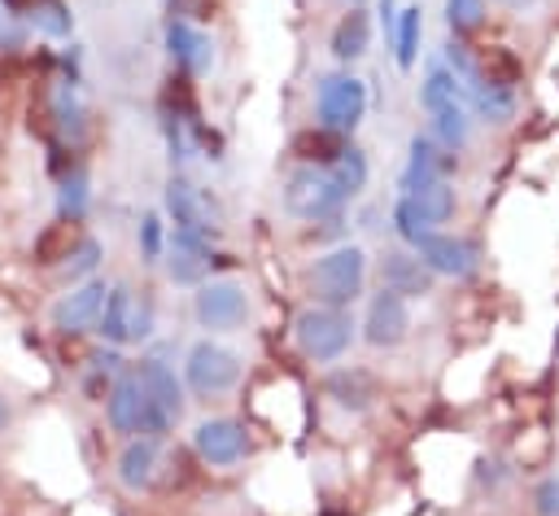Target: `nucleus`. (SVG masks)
<instances>
[{
    "instance_id": "nucleus-1",
    "label": "nucleus",
    "mask_w": 559,
    "mask_h": 516,
    "mask_svg": "<svg viewBox=\"0 0 559 516\" xmlns=\"http://www.w3.org/2000/svg\"><path fill=\"white\" fill-rule=\"evenodd\" d=\"M367 254L358 245H336L310 267V293L319 306H349L362 293Z\"/></svg>"
},
{
    "instance_id": "nucleus-2",
    "label": "nucleus",
    "mask_w": 559,
    "mask_h": 516,
    "mask_svg": "<svg viewBox=\"0 0 559 516\" xmlns=\"http://www.w3.org/2000/svg\"><path fill=\"white\" fill-rule=\"evenodd\" d=\"M105 407H109V424L118 429V433H140V437H162V433H170V415L144 394V385L135 380V372H122L118 380H114V389H109V398H105Z\"/></svg>"
},
{
    "instance_id": "nucleus-3",
    "label": "nucleus",
    "mask_w": 559,
    "mask_h": 516,
    "mask_svg": "<svg viewBox=\"0 0 559 516\" xmlns=\"http://www.w3.org/2000/svg\"><path fill=\"white\" fill-rule=\"evenodd\" d=\"M345 201H349V192L341 188V179L328 166H297L284 184V206L297 219H332V214H341Z\"/></svg>"
},
{
    "instance_id": "nucleus-4",
    "label": "nucleus",
    "mask_w": 559,
    "mask_h": 516,
    "mask_svg": "<svg viewBox=\"0 0 559 516\" xmlns=\"http://www.w3.org/2000/svg\"><path fill=\"white\" fill-rule=\"evenodd\" d=\"M349 341H354V319L345 315V306H310L297 315V345L306 359L332 363L349 350Z\"/></svg>"
},
{
    "instance_id": "nucleus-5",
    "label": "nucleus",
    "mask_w": 559,
    "mask_h": 516,
    "mask_svg": "<svg viewBox=\"0 0 559 516\" xmlns=\"http://www.w3.org/2000/svg\"><path fill=\"white\" fill-rule=\"evenodd\" d=\"M367 109V87L354 79V74H323L319 87H314V114H319V127H332V131H354L358 118Z\"/></svg>"
},
{
    "instance_id": "nucleus-6",
    "label": "nucleus",
    "mask_w": 559,
    "mask_h": 516,
    "mask_svg": "<svg viewBox=\"0 0 559 516\" xmlns=\"http://www.w3.org/2000/svg\"><path fill=\"white\" fill-rule=\"evenodd\" d=\"M188 385L197 394H223L240 380V359L227 350V345H214V341H197L188 350Z\"/></svg>"
},
{
    "instance_id": "nucleus-7",
    "label": "nucleus",
    "mask_w": 559,
    "mask_h": 516,
    "mask_svg": "<svg viewBox=\"0 0 559 516\" xmlns=\"http://www.w3.org/2000/svg\"><path fill=\"white\" fill-rule=\"evenodd\" d=\"M166 210H170V219H175L179 232H192V236H205V241L218 236V210H214V201L201 188H192L183 175H175L166 184Z\"/></svg>"
},
{
    "instance_id": "nucleus-8",
    "label": "nucleus",
    "mask_w": 559,
    "mask_h": 516,
    "mask_svg": "<svg viewBox=\"0 0 559 516\" xmlns=\"http://www.w3.org/2000/svg\"><path fill=\"white\" fill-rule=\"evenodd\" d=\"M415 258L432 275H472L476 271V249L459 236H445V232H424L415 241Z\"/></svg>"
},
{
    "instance_id": "nucleus-9",
    "label": "nucleus",
    "mask_w": 559,
    "mask_h": 516,
    "mask_svg": "<svg viewBox=\"0 0 559 516\" xmlns=\"http://www.w3.org/2000/svg\"><path fill=\"white\" fill-rule=\"evenodd\" d=\"M192 446H197V455H201L205 464L227 468V464L245 459L249 433H245V424H236V420H201L197 433H192Z\"/></svg>"
},
{
    "instance_id": "nucleus-10",
    "label": "nucleus",
    "mask_w": 559,
    "mask_h": 516,
    "mask_svg": "<svg viewBox=\"0 0 559 516\" xmlns=\"http://www.w3.org/2000/svg\"><path fill=\"white\" fill-rule=\"evenodd\" d=\"M245 310H249V302L236 280H210L197 289V319L205 328H236L245 319Z\"/></svg>"
},
{
    "instance_id": "nucleus-11",
    "label": "nucleus",
    "mask_w": 559,
    "mask_h": 516,
    "mask_svg": "<svg viewBox=\"0 0 559 516\" xmlns=\"http://www.w3.org/2000/svg\"><path fill=\"white\" fill-rule=\"evenodd\" d=\"M362 328H367L362 337H367L371 345H380V350H389V345L406 341V328H411L406 297H397V293L380 289V293L371 297V306H367V324H362Z\"/></svg>"
},
{
    "instance_id": "nucleus-12",
    "label": "nucleus",
    "mask_w": 559,
    "mask_h": 516,
    "mask_svg": "<svg viewBox=\"0 0 559 516\" xmlns=\"http://www.w3.org/2000/svg\"><path fill=\"white\" fill-rule=\"evenodd\" d=\"M105 297H109L105 280H87V284H79L74 293H66V297L52 306V324H57L61 332H83V328H96Z\"/></svg>"
},
{
    "instance_id": "nucleus-13",
    "label": "nucleus",
    "mask_w": 559,
    "mask_h": 516,
    "mask_svg": "<svg viewBox=\"0 0 559 516\" xmlns=\"http://www.w3.org/2000/svg\"><path fill=\"white\" fill-rule=\"evenodd\" d=\"M166 271L175 284H201L205 271H210V245L205 236H192V232H170V245H166Z\"/></svg>"
},
{
    "instance_id": "nucleus-14",
    "label": "nucleus",
    "mask_w": 559,
    "mask_h": 516,
    "mask_svg": "<svg viewBox=\"0 0 559 516\" xmlns=\"http://www.w3.org/2000/svg\"><path fill=\"white\" fill-rule=\"evenodd\" d=\"M380 289L397 293V297H424L432 289V271L415 258V254H384L380 258Z\"/></svg>"
},
{
    "instance_id": "nucleus-15",
    "label": "nucleus",
    "mask_w": 559,
    "mask_h": 516,
    "mask_svg": "<svg viewBox=\"0 0 559 516\" xmlns=\"http://www.w3.org/2000/svg\"><path fill=\"white\" fill-rule=\"evenodd\" d=\"M166 48H170V57H175V66L183 70V74H205L210 70V39L192 26V22H170L166 26Z\"/></svg>"
},
{
    "instance_id": "nucleus-16",
    "label": "nucleus",
    "mask_w": 559,
    "mask_h": 516,
    "mask_svg": "<svg viewBox=\"0 0 559 516\" xmlns=\"http://www.w3.org/2000/svg\"><path fill=\"white\" fill-rule=\"evenodd\" d=\"M135 380L144 385V394L170 415V420H179L183 415V389H179V380H175V372L162 363V359H140L135 367Z\"/></svg>"
},
{
    "instance_id": "nucleus-17",
    "label": "nucleus",
    "mask_w": 559,
    "mask_h": 516,
    "mask_svg": "<svg viewBox=\"0 0 559 516\" xmlns=\"http://www.w3.org/2000/svg\"><path fill=\"white\" fill-rule=\"evenodd\" d=\"M157 468V437H131L118 455V481L127 490H144Z\"/></svg>"
},
{
    "instance_id": "nucleus-18",
    "label": "nucleus",
    "mask_w": 559,
    "mask_h": 516,
    "mask_svg": "<svg viewBox=\"0 0 559 516\" xmlns=\"http://www.w3.org/2000/svg\"><path fill=\"white\" fill-rule=\"evenodd\" d=\"M131 306H135V293H131L127 284H114L109 297H105V306H100L96 332H100L105 341H114V345L131 341Z\"/></svg>"
},
{
    "instance_id": "nucleus-19",
    "label": "nucleus",
    "mask_w": 559,
    "mask_h": 516,
    "mask_svg": "<svg viewBox=\"0 0 559 516\" xmlns=\"http://www.w3.org/2000/svg\"><path fill=\"white\" fill-rule=\"evenodd\" d=\"M293 153H297L301 166H332L345 153V136L332 131V127H314V131H301L293 140Z\"/></svg>"
},
{
    "instance_id": "nucleus-20",
    "label": "nucleus",
    "mask_w": 559,
    "mask_h": 516,
    "mask_svg": "<svg viewBox=\"0 0 559 516\" xmlns=\"http://www.w3.org/2000/svg\"><path fill=\"white\" fill-rule=\"evenodd\" d=\"M406 201H411V210L437 232V223H445L450 214H454V188H450V179H432V184H424V188H415V192H402Z\"/></svg>"
},
{
    "instance_id": "nucleus-21",
    "label": "nucleus",
    "mask_w": 559,
    "mask_h": 516,
    "mask_svg": "<svg viewBox=\"0 0 559 516\" xmlns=\"http://www.w3.org/2000/svg\"><path fill=\"white\" fill-rule=\"evenodd\" d=\"M367 39H371L367 13H362V9H349V13L336 22V31H332V52H336L341 61H354V57L367 52Z\"/></svg>"
},
{
    "instance_id": "nucleus-22",
    "label": "nucleus",
    "mask_w": 559,
    "mask_h": 516,
    "mask_svg": "<svg viewBox=\"0 0 559 516\" xmlns=\"http://www.w3.org/2000/svg\"><path fill=\"white\" fill-rule=\"evenodd\" d=\"M476 70H480V83H489V87H515V79H520V57L511 52V48H502V44H489L480 57H476ZM476 87V83H472Z\"/></svg>"
},
{
    "instance_id": "nucleus-23",
    "label": "nucleus",
    "mask_w": 559,
    "mask_h": 516,
    "mask_svg": "<svg viewBox=\"0 0 559 516\" xmlns=\"http://www.w3.org/2000/svg\"><path fill=\"white\" fill-rule=\"evenodd\" d=\"M74 245H79V223L57 219L35 236V262H61V258H70Z\"/></svg>"
},
{
    "instance_id": "nucleus-24",
    "label": "nucleus",
    "mask_w": 559,
    "mask_h": 516,
    "mask_svg": "<svg viewBox=\"0 0 559 516\" xmlns=\"http://www.w3.org/2000/svg\"><path fill=\"white\" fill-rule=\"evenodd\" d=\"M419 31H424V13L419 4H406L397 9V22H393V48H397V66H415V52H419Z\"/></svg>"
},
{
    "instance_id": "nucleus-25",
    "label": "nucleus",
    "mask_w": 559,
    "mask_h": 516,
    "mask_svg": "<svg viewBox=\"0 0 559 516\" xmlns=\"http://www.w3.org/2000/svg\"><path fill=\"white\" fill-rule=\"evenodd\" d=\"M459 96H463V83H459L445 66H432V70H428V79H424V87H419L424 109H428V114H437V109H445V105H459Z\"/></svg>"
},
{
    "instance_id": "nucleus-26",
    "label": "nucleus",
    "mask_w": 559,
    "mask_h": 516,
    "mask_svg": "<svg viewBox=\"0 0 559 516\" xmlns=\"http://www.w3.org/2000/svg\"><path fill=\"white\" fill-rule=\"evenodd\" d=\"M432 140H437L441 149H450V153H459V149L467 144V109H463V101L432 114Z\"/></svg>"
},
{
    "instance_id": "nucleus-27",
    "label": "nucleus",
    "mask_w": 559,
    "mask_h": 516,
    "mask_svg": "<svg viewBox=\"0 0 559 516\" xmlns=\"http://www.w3.org/2000/svg\"><path fill=\"white\" fill-rule=\"evenodd\" d=\"M467 96H472V105L489 118V122H507L511 118V109H515V96H511V87H489V83H476V87H467Z\"/></svg>"
},
{
    "instance_id": "nucleus-28",
    "label": "nucleus",
    "mask_w": 559,
    "mask_h": 516,
    "mask_svg": "<svg viewBox=\"0 0 559 516\" xmlns=\"http://www.w3.org/2000/svg\"><path fill=\"white\" fill-rule=\"evenodd\" d=\"M328 171L341 179V188H345L349 197H354V192L367 184V157H362V149H354V144H345V153H341V157H336Z\"/></svg>"
},
{
    "instance_id": "nucleus-29",
    "label": "nucleus",
    "mask_w": 559,
    "mask_h": 516,
    "mask_svg": "<svg viewBox=\"0 0 559 516\" xmlns=\"http://www.w3.org/2000/svg\"><path fill=\"white\" fill-rule=\"evenodd\" d=\"M445 22L454 35H472L485 22V0H445Z\"/></svg>"
},
{
    "instance_id": "nucleus-30",
    "label": "nucleus",
    "mask_w": 559,
    "mask_h": 516,
    "mask_svg": "<svg viewBox=\"0 0 559 516\" xmlns=\"http://www.w3.org/2000/svg\"><path fill=\"white\" fill-rule=\"evenodd\" d=\"M83 210H87V175L83 171H70L66 184H61V219L79 223Z\"/></svg>"
},
{
    "instance_id": "nucleus-31",
    "label": "nucleus",
    "mask_w": 559,
    "mask_h": 516,
    "mask_svg": "<svg viewBox=\"0 0 559 516\" xmlns=\"http://www.w3.org/2000/svg\"><path fill=\"white\" fill-rule=\"evenodd\" d=\"M31 13H35V26L44 35H70V9L61 0H39Z\"/></svg>"
},
{
    "instance_id": "nucleus-32",
    "label": "nucleus",
    "mask_w": 559,
    "mask_h": 516,
    "mask_svg": "<svg viewBox=\"0 0 559 516\" xmlns=\"http://www.w3.org/2000/svg\"><path fill=\"white\" fill-rule=\"evenodd\" d=\"M96 258H100V245L83 236V241L70 249V258H66V271H70V275H87V271L96 267Z\"/></svg>"
},
{
    "instance_id": "nucleus-33",
    "label": "nucleus",
    "mask_w": 559,
    "mask_h": 516,
    "mask_svg": "<svg viewBox=\"0 0 559 516\" xmlns=\"http://www.w3.org/2000/svg\"><path fill=\"white\" fill-rule=\"evenodd\" d=\"M140 254H144L148 262L162 254V219H157V214H144V219H140Z\"/></svg>"
},
{
    "instance_id": "nucleus-34",
    "label": "nucleus",
    "mask_w": 559,
    "mask_h": 516,
    "mask_svg": "<svg viewBox=\"0 0 559 516\" xmlns=\"http://www.w3.org/2000/svg\"><path fill=\"white\" fill-rule=\"evenodd\" d=\"M148 332H153V302L148 297H135V306H131V341H140Z\"/></svg>"
},
{
    "instance_id": "nucleus-35",
    "label": "nucleus",
    "mask_w": 559,
    "mask_h": 516,
    "mask_svg": "<svg viewBox=\"0 0 559 516\" xmlns=\"http://www.w3.org/2000/svg\"><path fill=\"white\" fill-rule=\"evenodd\" d=\"M533 499H537V512H542V516H559V477L542 481Z\"/></svg>"
},
{
    "instance_id": "nucleus-36",
    "label": "nucleus",
    "mask_w": 559,
    "mask_h": 516,
    "mask_svg": "<svg viewBox=\"0 0 559 516\" xmlns=\"http://www.w3.org/2000/svg\"><path fill=\"white\" fill-rule=\"evenodd\" d=\"M507 4H515V9H524V4H528V0H507Z\"/></svg>"
},
{
    "instance_id": "nucleus-37",
    "label": "nucleus",
    "mask_w": 559,
    "mask_h": 516,
    "mask_svg": "<svg viewBox=\"0 0 559 516\" xmlns=\"http://www.w3.org/2000/svg\"><path fill=\"white\" fill-rule=\"evenodd\" d=\"M9 4H31V0H9ZM35 4H39V0H35Z\"/></svg>"
},
{
    "instance_id": "nucleus-38",
    "label": "nucleus",
    "mask_w": 559,
    "mask_h": 516,
    "mask_svg": "<svg viewBox=\"0 0 559 516\" xmlns=\"http://www.w3.org/2000/svg\"><path fill=\"white\" fill-rule=\"evenodd\" d=\"M0 424H4V407H0Z\"/></svg>"
},
{
    "instance_id": "nucleus-39",
    "label": "nucleus",
    "mask_w": 559,
    "mask_h": 516,
    "mask_svg": "<svg viewBox=\"0 0 559 516\" xmlns=\"http://www.w3.org/2000/svg\"><path fill=\"white\" fill-rule=\"evenodd\" d=\"M349 9H358V0H349Z\"/></svg>"
}]
</instances>
